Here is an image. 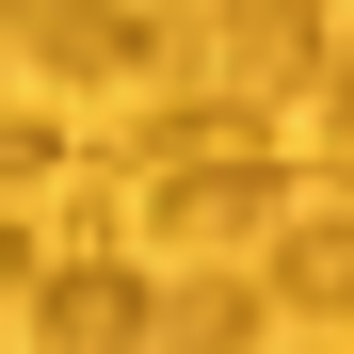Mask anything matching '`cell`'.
Segmentation results:
<instances>
[{"mask_svg":"<svg viewBox=\"0 0 354 354\" xmlns=\"http://www.w3.org/2000/svg\"><path fill=\"white\" fill-rule=\"evenodd\" d=\"M322 0H209V97H258V113H290V97H322Z\"/></svg>","mask_w":354,"mask_h":354,"instance_id":"cell-1","label":"cell"},{"mask_svg":"<svg viewBox=\"0 0 354 354\" xmlns=\"http://www.w3.org/2000/svg\"><path fill=\"white\" fill-rule=\"evenodd\" d=\"M17 322H32V354H161V290L129 258H48Z\"/></svg>","mask_w":354,"mask_h":354,"instance_id":"cell-2","label":"cell"},{"mask_svg":"<svg viewBox=\"0 0 354 354\" xmlns=\"http://www.w3.org/2000/svg\"><path fill=\"white\" fill-rule=\"evenodd\" d=\"M0 48L17 65H48V81H145V17L129 0H0Z\"/></svg>","mask_w":354,"mask_h":354,"instance_id":"cell-3","label":"cell"},{"mask_svg":"<svg viewBox=\"0 0 354 354\" xmlns=\"http://www.w3.org/2000/svg\"><path fill=\"white\" fill-rule=\"evenodd\" d=\"M258 225H274V161H177V177H145V242H177V258H225Z\"/></svg>","mask_w":354,"mask_h":354,"instance_id":"cell-4","label":"cell"},{"mask_svg":"<svg viewBox=\"0 0 354 354\" xmlns=\"http://www.w3.org/2000/svg\"><path fill=\"white\" fill-rule=\"evenodd\" d=\"M177 161H274V113H258V97H194V113H145V129H129V177H177Z\"/></svg>","mask_w":354,"mask_h":354,"instance_id":"cell-5","label":"cell"},{"mask_svg":"<svg viewBox=\"0 0 354 354\" xmlns=\"http://www.w3.org/2000/svg\"><path fill=\"white\" fill-rule=\"evenodd\" d=\"M274 306H306V322H354V209H306V225H274Z\"/></svg>","mask_w":354,"mask_h":354,"instance_id":"cell-6","label":"cell"},{"mask_svg":"<svg viewBox=\"0 0 354 354\" xmlns=\"http://www.w3.org/2000/svg\"><path fill=\"white\" fill-rule=\"evenodd\" d=\"M258 306H274V290H242L225 258H194V274L161 290V354H242V338H258Z\"/></svg>","mask_w":354,"mask_h":354,"instance_id":"cell-7","label":"cell"},{"mask_svg":"<svg viewBox=\"0 0 354 354\" xmlns=\"http://www.w3.org/2000/svg\"><path fill=\"white\" fill-rule=\"evenodd\" d=\"M48 177H81V161H65V129H48V113H0V209L48 194Z\"/></svg>","mask_w":354,"mask_h":354,"instance_id":"cell-8","label":"cell"},{"mask_svg":"<svg viewBox=\"0 0 354 354\" xmlns=\"http://www.w3.org/2000/svg\"><path fill=\"white\" fill-rule=\"evenodd\" d=\"M306 113H322V145H338V161H354V32H338V48H322V97H306Z\"/></svg>","mask_w":354,"mask_h":354,"instance_id":"cell-9","label":"cell"},{"mask_svg":"<svg viewBox=\"0 0 354 354\" xmlns=\"http://www.w3.org/2000/svg\"><path fill=\"white\" fill-rule=\"evenodd\" d=\"M32 274H48V258H32V225L0 209V306H32Z\"/></svg>","mask_w":354,"mask_h":354,"instance_id":"cell-10","label":"cell"},{"mask_svg":"<svg viewBox=\"0 0 354 354\" xmlns=\"http://www.w3.org/2000/svg\"><path fill=\"white\" fill-rule=\"evenodd\" d=\"M129 17H145V32H161V17H177V0H129Z\"/></svg>","mask_w":354,"mask_h":354,"instance_id":"cell-11","label":"cell"},{"mask_svg":"<svg viewBox=\"0 0 354 354\" xmlns=\"http://www.w3.org/2000/svg\"><path fill=\"white\" fill-rule=\"evenodd\" d=\"M0 65H17V48H0Z\"/></svg>","mask_w":354,"mask_h":354,"instance_id":"cell-12","label":"cell"}]
</instances>
